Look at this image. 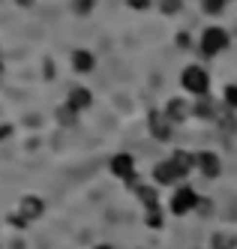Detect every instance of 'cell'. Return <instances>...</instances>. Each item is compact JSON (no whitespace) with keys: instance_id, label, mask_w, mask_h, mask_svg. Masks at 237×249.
Here are the masks:
<instances>
[{"instance_id":"cell-1","label":"cell","mask_w":237,"mask_h":249,"mask_svg":"<svg viewBox=\"0 0 237 249\" xmlns=\"http://www.w3.org/2000/svg\"><path fill=\"white\" fill-rule=\"evenodd\" d=\"M180 84H183V90H186L189 96L204 99L207 90H210V75H207V69H204V66L192 63V66L183 69V75H180Z\"/></svg>"},{"instance_id":"cell-2","label":"cell","mask_w":237,"mask_h":249,"mask_svg":"<svg viewBox=\"0 0 237 249\" xmlns=\"http://www.w3.org/2000/svg\"><path fill=\"white\" fill-rule=\"evenodd\" d=\"M231 36H228V30L219 27V24H210L201 30V39H198V48H201V54L204 57H216V54H222V51L228 48Z\"/></svg>"},{"instance_id":"cell-3","label":"cell","mask_w":237,"mask_h":249,"mask_svg":"<svg viewBox=\"0 0 237 249\" xmlns=\"http://www.w3.org/2000/svg\"><path fill=\"white\" fill-rule=\"evenodd\" d=\"M198 207V192L192 186H177L171 192V201H168V210L174 213V216H186V213H192Z\"/></svg>"},{"instance_id":"cell-4","label":"cell","mask_w":237,"mask_h":249,"mask_svg":"<svg viewBox=\"0 0 237 249\" xmlns=\"http://www.w3.org/2000/svg\"><path fill=\"white\" fill-rule=\"evenodd\" d=\"M195 168L201 171L204 177H219L222 162H219V156H216L213 150H198L195 153Z\"/></svg>"},{"instance_id":"cell-5","label":"cell","mask_w":237,"mask_h":249,"mask_svg":"<svg viewBox=\"0 0 237 249\" xmlns=\"http://www.w3.org/2000/svg\"><path fill=\"white\" fill-rule=\"evenodd\" d=\"M111 174L120 177V180L135 183V159H132L129 153H117V156H111Z\"/></svg>"},{"instance_id":"cell-6","label":"cell","mask_w":237,"mask_h":249,"mask_svg":"<svg viewBox=\"0 0 237 249\" xmlns=\"http://www.w3.org/2000/svg\"><path fill=\"white\" fill-rule=\"evenodd\" d=\"M42 198H36V195H24L21 201H18V222H30V219H39L42 216Z\"/></svg>"},{"instance_id":"cell-7","label":"cell","mask_w":237,"mask_h":249,"mask_svg":"<svg viewBox=\"0 0 237 249\" xmlns=\"http://www.w3.org/2000/svg\"><path fill=\"white\" fill-rule=\"evenodd\" d=\"M153 180L159 186H171L177 180H183V177L177 174V168L171 165V159H162V162H156V168H153Z\"/></svg>"},{"instance_id":"cell-8","label":"cell","mask_w":237,"mask_h":249,"mask_svg":"<svg viewBox=\"0 0 237 249\" xmlns=\"http://www.w3.org/2000/svg\"><path fill=\"white\" fill-rule=\"evenodd\" d=\"M90 102H93V96H90V90H87V87H72V90H69V96H66V105H69L72 111H78V114L87 108Z\"/></svg>"},{"instance_id":"cell-9","label":"cell","mask_w":237,"mask_h":249,"mask_svg":"<svg viewBox=\"0 0 237 249\" xmlns=\"http://www.w3.org/2000/svg\"><path fill=\"white\" fill-rule=\"evenodd\" d=\"M93 66H96L93 51H87V48L72 51V69H75V72H93Z\"/></svg>"},{"instance_id":"cell-10","label":"cell","mask_w":237,"mask_h":249,"mask_svg":"<svg viewBox=\"0 0 237 249\" xmlns=\"http://www.w3.org/2000/svg\"><path fill=\"white\" fill-rule=\"evenodd\" d=\"M168 159H171V165L177 168L180 177H186V174L195 168V153H189V150H174Z\"/></svg>"},{"instance_id":"cell-11","label":"cell","mask_w":237,"mask_h":249,"mask_svg":"<svg viewBox=\"0 0 237 249\" xmlns=\"http://www.w3.org/2000/svg\"><path fill=\"white\" fill-rule=\"evenodd\" d=\"M192 114V105L186 102V99H171L168 105H165V117L171 120V123H180V120H186Z\"/></svg>"},{"instance_id":"cell-12","label":"cell","mask_w":237,"mask_h":249,"mask_svg":"<svg viewBox=\"0 0 237 249\" xmlns=\"http://www.w3.org/2000/svg\"><path fill=\"white\" fill-rule=\"evenodd\" d=\"M150 129H153V135H156L159 141L168 138V132H171V120L165 117V111H153V114H150Z\"/></svg>"},{"instance_id":"cell-13","label":"cell","mask_w":237,"mask_h":249,"mask_svg":"<svg viewBox=\"0 0 237 249\" xmlns=\"http://www.w3.org/2000/svg\"><path fill=\"white\" fill-rule=\"evenodd\" d=\"M75 120H78V111H72L69 105H60V108H57V123H63V126H72Z\"/></svg>"},{"instance_id":"cell-14","label":"cell","mask_w":237,"mask_h":249,"mask_svg":"<svg viewBox=\"0 0 237 249\" xmlns=\"http://www.w3.org/2000/svg\"><path fill=\"white\" fill-rule=\"evenodd\" d=\"M159 9H162V15H177L183 9V0H159Z\"/></svg>"},{"instance_id":"cell-15","label":"cell","mask_w":237,"mask_h":249,"mask_svg":"<svg viewBox=\"0 0 237 249\" xmlns=\"http://www.w3.org/2000/svg\"><path fill=\"white\" fill-rule=\"evenodd\" d=\"M225 3H228V0H201V6H204L207 15H219L225 9Z\"/></svg>"},{"instance_id":"cell-16","label":"cell","mask_w":237,"mask_h":249,"mask_svg":"<svg viewBox=\"0 0 237 249\" xmlns=\"http://www.w3.org/2000/svg\"><path fill=\"white\" fill-rule=\"evenodd\" d=\"M231 246H234V240L228 234H216L213 243H210V249H231Z\"/></svg>"},{"instance_id":"cell-17","label":"cell","mask_w":237,"mask_h":249,"mask_svg":"<svg viewBox=\"0 0 237 249\" xmlns=\"http://www.w3.org/2000/svg\"><path fill=\"white\" fill-rule=\"evenodd\" d=\"M93 3L96 0H72V9H75L78 15H87L90 9H93Z\"/></svg>"},{"instance_id":"cell-18","label":"cell","mask_w":237,"mask_h":249,"mask_svg":"<svg viewBox=\"0 0 237 249\" xmlns=\"http://www.w3.org/2000/svg\"><path fill=\"white\" fill-rule=\"evenodd\" d=\"M126 6H129V9H138V12H144V9H150V6H153V0H126Z\"/></svg>"},{"instance_id":"cell-19","label":"cell","mask_w":237,"mask_h":249,"mask_svg":"<svg viewBox=\"0 0 237 249\" xmlns=\"http://www.w3.org/2000/svg\"><path fill=\"white\" fill-rule=\"evenodd\" d=\"M225 102L231 105V108H237V84H228L225 87Z\"/></svg>"},{"instance_id":"cell-20","label":"cell","mask_w":237,"mask_h":249,"mask_svg":"<svg viewBox=\"0 0 237 249\" xmlns=\"http://www.w3.org/2000/svg\"><path fill=\"white\" fill-rule=\"evenodd\" d=\"M12 135V126H0V141H6Z\"/></svg>"},{"instance_id":"cell-21","label":"cell","mask_w":237,"mask_h":249,"mask_svg":"<svg viewBox=\"0 0 237 249\" xmlns=\"http://www.w3.org/2000/svg\"><path fill=\"white\" fill-rule=\"evenodd\" d=\"M15 3H18V6H33L36 0H15Z\"/></svg>"},{"instance_id":"cell-22","label":"cell","mask_w":237,"mask_h":249,"mask_svg":"<svg viewBox=\"0 0 237 249\" xmlns=\"http://www.w3.org/2000/svg\"><path fill=\"white\" fill-rule=\"evenodd\" d=\"M93 249H111V246H105V243H102V246H93Z\"/></svg>"},{"instance_id":"cell-23","label":"cell","mask_w":237,"mask_h":249,"mask_svg":"<svg viewBox=\"0 0 237 249\" xmlns=\"http://www.w3.org/2000/svg\"><path fill=\"white\" fill-rule=\"evenodd\" d=\"M0 69H3V60H0Z\"/></svg>"}]
</instances>
